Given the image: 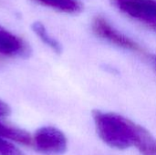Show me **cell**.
<instances>
[{
    "mask_svg": "<svg viewBox=\"0 0 156 155\" xmlns=\"http://www.w3.org/2000/svg\"><path fill=\"white\" fill-rule=\"evenodd\" d=\"M0 155H24V153L13 143L0 137Z\"/></svg>",
    "mask_w": 156,
    "mask_h": 155,
    "instance_id": "10",
    "label": "cell"
},
{
    "mask_svg": "<svg viewBox=\"0 0 156 155\" xmlns=\"http://www.w3.org/2000/svg\"><path fill=\"white\" fill-rule=\"evenodd\" d=\"M36 148L48 154L63 153L68 146L67 138L58 129L52 126H46L38 129L34 136Z\"/></svg>",
    "mask_w": 156,
    "mask_h": 155,
    "instance_id": "2",
    "label": "cell"
},
{
    "mask_svg": "<svg viewBox=\"0 0 156 155\" xmlns=\"http://www.w3.org/2000/svg\"><path fill=\"white\" fill-rule=\"evenodd\" d=\"M93 119L98 133L109 146L126 149L135 146L140 125L114 113L93 111Z\"/></svg>",
    "mask_w": 156,
    "mask_h": 155,
    "instance_id": "1",
    "label": "cell"
},
{
    "mask_svg": "<svg viewBox=\"0 0 156 155\" xmlns=\"http://www.w3.org/2000/svg\"><path fill=\"white\" fill-rule=\"evenodd\" d=\"M10 114V108L9 106L5 103L4 101L0 100V118L6 117Z\"/></svg>",
    "mask_w": 156,
    "mask_h": 155,
    "instance_id": "11",
    "label": "cell"
},
{
    "mask_svg": "<svg viewBox=\"0 0 156 155\" xmlns=\"http://www.w3.org/2000/svg\"><path fill=\"white\" fill-rule=\"evenodd\" d=\"M0 54L8 57H27V44L18 37L0 26Z\"/></svg>",
    "mask_w": 156,
    "mask_h": 155,
    "instance_id": "5",
    "label": "cell"
},
{
    "mask_svg": "<svg viewBox=\"0 0 156 155\" xmlns=\"http://www.w3.org/2000/svg\"><path fill=\"white\" fill-rule=\"evenodd\" d=\"M152 60H153V62H154V67H155V68H156V56H154V57H153Z\"/></svg>",
    "mask_w": 156,
    "mask_h": 155,
    "instance_id": "12",
    "label": "cell"
},
{
    "mask_svg": "<svg viewBox=\"0 0 156 155\" xmlns=\"http://www.w3.org/2000/svg\"><path fill=\"white\" fill-rule=\"evenodd\" d=\"M92 28L93 31L99 37L108 40L111 43H113L118 47L136 52L143 51L141 47L135 41H133L127 36L123 35L119 30H117L104 17L101 16L95 17L92 22Z\"/></svg>",
    "mask_w": 156,
    "mask_h": 155,
    "instance_id": "4",
    "label": "cell"
},
{
    "mask_svg": "<svg viewBox=\"0 0 156 155\" xmlns=\"http://www.w3.org/2000/svg\"><path fill=\"white\" fill-rule=\"evenodd\" d=\"M32 29H33L34 33L38 37V38L43 43H45L48 47H49L52 50H54L56 53H60L61 52L60 44L52 36L49 35L47 28L45 27V26L42 23L34 22L33 25H32Z\"/></svg>",
    "mask_w": 156,
    "mask_h": 155,
    "instance_id": "9",
    "label": "cell"
},
{
    "mask_svg": "<svg viewBox=\"0 0 156 155\" xmlns=\"http://www.w3.org/2000/svg\"><path fill=\"white\" fill-rule=\"evenodd\" d=\"M114 4L127 16L156 26V0H114Z\"/></svg>",
    "mask_w": 156,
    "mask_h": 155,
    "instance_id": "3",
    "label": "cell"
},
{
    "mask_svg": "<svg viewBox=\"0 0 156 155\" xmlns=\"http://www.w3.org/2000/svg\"><path fill=\"white\" fill-rule=\"evenodd\" d=\"M42 5L65 13H78L81 11L82 5L79 0H33Z\"/></svg>",
    "mask_w": 156,
    "mask_h": 155,
    "instance_id": "7",
    "label": "cell"
},
{
    "mask_svg": "<svg viewBox=\"0 0 156 155\" xmlns=\"http://www.w3.org/2000/svg\"><path fill=\"white\" fill-rule=\"evenodd\" d=\"M135 147L143 155H156V140L142 126L138 132Z\"/></svg>",
    "mask_w": 156,
    "mask_h": 155,
    "instance_id": "8",
    "label": "cell"
},
{
    "mask_svg": "<svg viewBox=\"0 0 156 155\" xmlns=\"http://www.w3.org/2000/svg\"><path fill=\"white\" fill-rule=\"evenodd\" d=\"M0 137L4 139H8L18 143L25 145H30L32 143L31 136L28 132L16 127L9 126L0 122Z\"/></svg>",
    "mask_w": 156,
    "mask_h": 155,
    "instance_id": "6",
    "label": "cell"
}]
</instances>
